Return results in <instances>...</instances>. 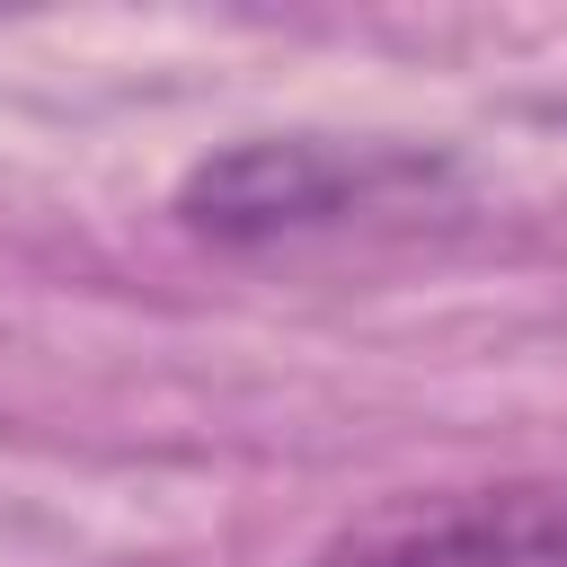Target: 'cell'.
Listing matches in <instances>:
<instances>
[{
	"instance_id": "cell-2",
	"label": "cell",
	"mask_w": 567,
	"mask_h": 567,
	"mask_svg": "<svg viewBox=\"0 0 567 567\" xmlns=\"http://www.w3.org/2000/svg\"><path fill=\"white\" fill-rule=\"evenodd\" d=\"M310 567H567V487H443L390 496L319 540Z\"/></svg>"
},
{
	"instance_id": "cell-1",
	"label": "cell",
	"mask_w": 567,
	"mask_h": 567,
	"mask_svg": "<svg viewBox=\"0 0 567 567\" xmlns=\"http://www.w3.org/2000/svg\"><path fill=\"white\" fill-rule=\"evenodd\" d=\"M425 177H434V159L390 151V142L257 133V142H230V151L186 168L177 221L195 239H221V248H266V239H301V230H328L346 213H372Z\"/></svg>"
}]
</instances>
